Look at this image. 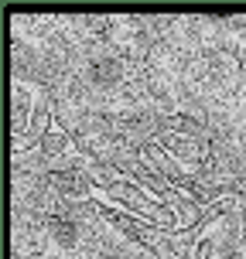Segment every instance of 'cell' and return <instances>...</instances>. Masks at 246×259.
<instances>
[{"label": "cell", "mask_w": 246, "mask_h": 259, "mask_svg": "<svg viewBox=\"0 0 246 259\" xmlns=\"http://www.w3.org/2000/svg\"><path fill=\"white\" fill-rule=\"evenodd\" d=\"M110 259H133V256H110Z\"/></svg>", "instance_id": "1"}]
</instances>
